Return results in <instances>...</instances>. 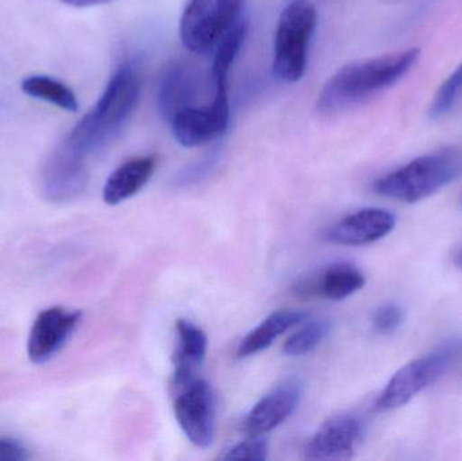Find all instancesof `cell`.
Wrapping results in <instances>:
<instances>
[{"label":"cell","instance_id":"6da1fadb","mask_svg":"<svg viewBox=\"0 0 462 461\" xmlns=\"http://www.w3.org/2000/svg\"><path fill=\"white\" fill-rule=\"evenodd\" d=\"M418 48L356 60L339 68L318 97L322 113H338L398 83L420 59Z\"/></svg>","mask_w":462,"mask_h":461},{"label":"cell","instance_id":"7a4b0ae2","mask_svg":"<svg viewBox=\"0 0 462 461\" xmlns=\"http://www.w3.org/2000/svg\"><path fill=\"white\" fill-rule=\"evenodd\" d=\"M140 89L137 69L125 62L111 76L94 108L76 124L64 143L84 159L107 148L132 118Z\"/></svg>","mask_w":462,"mask_h":461},{"label":"cell","instance_id":"3957f363","mask_svg":"<svg viewBox=\"0 0 462 461\" xmlns=\"http://www.w3.org/2000/svg\"><path fill=\"white\" fill-rule=\"evenodd\" d=\"M461 173L462 152L456 148L442 149L382 176L374 183V191L390 199L420 202L455 181Z\"/></svg>","mask_w":462,"mask_h":461},{"label":"cell","instance_id":"277c9868","mask_svg":"<svg viewBox=\"0 0 462 461\" xmlns=\"http://www.w3.org/2000/svg\"><path fill=\"white\" fill-rule=\"evenodd\" d=\"M318 13L309 0H292L282 8L274 32L273 70L285 83L304 76Z\"/></svg>","mask_w":462,"mask_h":461},{"label":"cell","instance_id":"5b68a950","mask_svg":"<svg viewBox=\"0 0 462 461\" xmlns=\"http://www.w3.org/2000/svg\"><path fill=\"white\" fill-rule=\"evenodd\" d=\"M246 0H189L180 21V38L192 53L216 51L225 35L244 18Z\"/></svg>","mask_w":462,"mask_h":461},{"label":"cell","instance_id":"8992f818","mask_svg":"<svg viewBox=\"0 0 462 461\" xmlns=\"http://www.w3.org/2000/svg\"><path fill=\"white\" fill-rule=\"evenodd\" d=\"M460 352L461 344H447L404 365L383 390L376 408L379 410H393L406 405L420 392L439 381L452 367Z\"/></svg>","mask_w":462,"mask_h":461},{"label":"cell","instance_id":"52a82bcc","mask_svg":"<svg viewBox=\"0 0 462 461\" xmlns=\"http://www.w3.org/2000/svg\"><path fill=\"white\" fill-rule=\"evenodd\" d=\"M176 421L186 438L199 448H208L216 438V400L208 382L194 378L176 389Z\"/></svg>","mask_w":462,"mask_h":461},{"label":"cell","instance_id":"ba28073f","mask_svg":"<svg viewBox=\"0 0 462 461\" xmlns=\"http://www.w3.org/2000/svg\"><path fill=\"white\" fill-rule=\"evenodd\" d=\"M230 106L226 86H217L210 105L194 106L173 116L172 132L176 141L186 148L208 145L221 137L229 126Z\"/></svg>","mask_w":462,"mask_h":461},{"label":"cell","instance_id":"9c48e42d","mask_svg":"<svg viewBox=\"0 0 462 461\" xmlns=\"http://www.w3.org/2000/svg\"><path fill=\"white\" fill-rule=\"evenodd\" d=\"M88 183L86 159L62 143L46 159L41 172V192L51 203H65L83 194Z\"/></svg>","mask_w":462,"mask_h":461},{"label":"cell","instance_id":"30bf717a","mask_svg":"<svg viewBox=\"0 0 462 461\" xmlns=\"http://www.w3.org/2000/svg\"><path fill=\"white\" fill-rule=\"evenodd\" d=\"M80 311L60 306L41 311L27 340L30 362L43 364L56 356L80 324Z\"/></svg>","mask_w":462,"mask_h":461},{"label":"cell","instance_id":"8fae6325","mask_svg":"<svg viewBox=\"0 0 462 461\" xmlns=\"http://www.w3.org/2000/svg\"><path fill=\"white\" fill-rule=\"evenodd\" d=\"M363 438V425L356 417L339 416L328 420L310 438L306 457L311 460L342 461L355 456Z\"/></svg>","mask_w":462,"mask_h":461},{"label":"cell","instance_id":"7c38bea8","mask_svg":"<svg viewBox=\"0 0 462 461\" xmlns=\"http://www.w3.org/2000/svg\"><path fill=\"white\" fill-rule=\"evenodd\" d=\"M300 398V382L291 379L280 384L253 406L242 425L244 432L249 436H263L276 429L295 411Z\"/></svg>","mask_w":462,"mask_h":461},{"label":"cell","instance_id":"4fadbf2b","mask_svg":"<svg viewBox=\"0 0 462 461\" xmlns=\"http://www.w3.org/2000/svg\"><path fill=\"white\" fill-rule=\"evenodd\" d=\"M395 225V216L390 211L376 207L363 208L333 225L325 233V238L328 243L338 245H365L390 235Z\"/></svg>","mask_w":462,"mask_h":461},{"label":"cell","instance_id":"5bb4252c","mask_svg":"<svg viewBox=\"0 0 462 461\" xmlns=\"http://www.w3.org/2000/svg\"><path fill=\"white\" fill-rule=\"evenodd\" d=\"M365 286V276L356 265L349 263H337L328 265L319 275L309 278L298 284L299 295L303 297L326 298L342 300L352 297Z\"/></svg>","mask_w":462,"mask_h":461},{"label":"cell","instance_id":"9a60e30c","mask_svg":"<svg viewBox=\"0 0 462 461\" xmlns=\"http://www.w3.org/2000/svg\"><path fill=\"white\" fill-rule=\"evenodd\" d=\"M194 68L184 62H176L168 68L159 91V107L165 118L173 116L186 108L194 107L199 94V80Z\"/></svg>","mask_w":462,"mask_h":461},{"label":"cell","instance_id":"2e32d148","mask_svg":"<svg viewBox=\"0 0 462 461\" xmlns=\"http://www.w3.org/2000/svg\"><path fill=\"white\" fill-rule=\"evenodd\" d=\"M179 343L175 354V373L172 387L179 389L197 378V370L208 354V336L194 322L179 319L176 322Z\"/></svg>","mask_w":462,"mask_h":461},{"label":"cell","instance_id":"e0dca14e","mask_svg":"<svg viewBox=\"0 0 462 461\" xmlns=\"http://www.w3.org/2000/svg\"><path fill=\"white\" fill-rule=\"evenodd\" d=\"M156 164L153 156H140L119 165L106 181L103 200L107 205L116 206L137 195L151 180Z\"/></svg>","mask_w":462,"mask_h":461},{"label":"cell","instance_id":"ac0fdd59","mask_svg":"<svg viewBox=\"0 0 462 461\" xmlns=\"http://www.w3.org/2000/svg\"><path fill=\"white\" fill-rule=\"evenodd\" d=\"M309 313L299 310H279L266 317L239 344L238 356L249 357L265 351L280 336L306 322Z\"/></svg>","mask_w":462,"mask_h":461},{"label":"cell","instance_id":"d6986e66","mask_svg":"<svg viewBox=\"0 0 462 461\" xmlns=\"http://www.w3.org/2000/svg\"><path fill=\"white\" fill-rule=\"evenodd\" d=\"M22 91L29 97L45 100L65 111H78L79 103L72 89L48 76H30L22 83Z\"/></svg>","mask_w":462,"mask_h":461},{"label":"cell","instance_id":"ffe728a7","mask_svg":"<svg viewBox=\"0 0 462 461\" xmlns=\"http://www.w3.org/2000/svg\"><path fill=\"white\" fill-rule=\"evenodd\" d=\"M330 332V322L328 319L306 321L303 327L285 340L284 354L287 356L300 357L317 349Z\"/></svg>","mask_w":462,"mask_h":461},{"label":"cell","instance_id":"44dd1931","mask_svg":"<svg viewBox=\"0 0 462 461\" xmlns=\"http://www.w3.org/2000/svg\"><path fill=\"white\" fill-rule=\"evenodd\" d=\"M462 95V62L439 87L429 107L431 119L444 118L455 108Z\"/></svg>","mask_w":462,"mask_h":461},{"label":"cell","instance_id":"7402d4cb","mask_svg":"<svg viewBox=\"0 0 462 461\" xmlns=\"http://www.w3.org/2000/svg\"><path fill=\"white\" fill-rule=\"evenodd\" d=\"M268 457V443L261 436H250L247 440L236 444L225 451L224 460H265Z\"/></svg>","mask_w":462,"mask_h":461},{"label":"cell","instance_id":"603a6c76","mask_svg":"<svg viewBox=\"0 0 462 461\" xmlns=\"http://www.w3.org/2000/svg\"><path fill=\"white\" fill-rule=\"evenodd\" d=\"M404 321V311L401 306L395 303H387V305L380 306L374 316H372V325L377 333L388 335V333L395 332Z\"/></svg>","mask_w":462,"mask_h":461},{"label":"cell","instance_id":"cb8c5ba5","mask_svg":"<svg viewBox=\"0 0 462 461\" xmlns=\"http://www.w3.org/2000/svg\"><path fill=\"white\" fill-rule=\"evenodd\" d=\"M29 451L23 444L13 438H0V461H26Z\"/></svg>","mask_w":462,"mask_h":461},{"label":"cell","instance_id":"d4e9b609","mask_svg":"<svg viewBox=\"0 0 462 461\" xmlns=\"http://www.w3.org/2000/svg\"><path fill=\"white\" fill-rule=\"evenodd\" d=\"M61 2L72 5V7L84 8L105 5V3L111 2V0H61Z\"/></svg>","mask_w":462,"mask_h":461},{"label":"cell","instance_id":"484cf974","mask_svg":"<svg viewBox=\"0 0 462 461\" xmlns=\"http://www.w3.org/2000/svg\"><path fill=\"white\" fill-rule=\"evenodd\" d=\"M456 265H457L458 268H462V252L458 254L457 259H456Z\"/></svg>","mask_w":462,"mask_h":461},{"label":"cell","instance_id":"4316f807","mask_svg":"<svg viewBox=\"0 0 462 461\" xmlns=\"http://www.w3.org/2000/svg\"><path fill=\"white\" fill-rule=\"evenodd\" d=\"M382 2H384V3H399V2H403V0H382Z\"/></svg>","mask_w":462,"mask_h":461},{"label":"cell","instance_id":"83f0119b","mask_svg":"<svg viewBox=\"0 0 462 461\" xmlns=\"http://www.w3.org/2000/svg\"><path fill=\"white\" fill-rule=\"evenodd\" d=\"M460 205H461V207H462V194H461V198H460Z\"/></svg>","mask_w":462,"mask_h":461}]
</instances>
